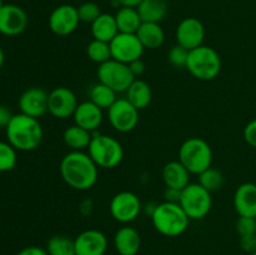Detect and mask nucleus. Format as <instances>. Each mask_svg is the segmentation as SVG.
<instances>
[{
  "instance_id": "obj_1",
  "label": "nucleus",
  "mask_w": 256,
  "mask_h": 255,
  "mask_svg": "<svg viewBox=\"0 0 256 255\" xmlns=\"http://www.w3.org/2000/svg\"><path fill=\"white\" fill-rule=\"evenodd\" d=\"M59 170L65 184L79 192L92 189L99 178V168L85 152H68L60 162Z\"/></svg>"
},
{
  "instance_id": "obj_2",
  "label": "nucleus",
  "mask_w": 256,
  "mask_h": 255,
  "mask_svg": "<svg viewBox=\"0 0 256 255\" xmlns=\"http://www.w3.org/2000/svg\"><path fill=\"white\" fill-rule=\"evenodd\" d=\"M5 132L8 142L20 152H32L40 146L44 139V130L39 119L22 112L12 115Z\"/></svg>"
},
{
  "instance_id": "obj_3",
  "label": "nucleus",
  "mask_w": 256,
  "mask_h": 255,
  "mask_svg": "<svg viewBox=\"0 0 256 255\" xmlns=\"http://www.w3.org/2000/svg\"><path fill=\"white\" fill-rule=\"evenodd\" d=\"M152 222L159 234L168 238H176L186 232L190 219L180 204L164 202L155 206Z\"/></svg>"
},
{
  "instance_id": "obj_4",
  "label": "nucleus",
  "mask_w": 256,
  "mask_h": 255,
  "mask_svg": "<svg viewBox=\"0 0 256 255\" xmlns=\"http://www.w3.org/2000/svg\"><path fill=\"white\" fill-rule=\"evenodd\" d=\"M185 68L196 79L210 82L219 76L222 72V58L214 48L202 45L190 50Z\"/></svg>"
},
{
  "instance_id": "obj_5",
  "label": "nucleus",
  "mask_w": 256,
  "mask_h": 255,
  "mask_svg": "<svg viewBox=\"0 0 256 255\" xmlns=\"http://www.w3.org/2000/svg\"><path fill=\"white\" fill-rule=\"evenodd\" d=\"M179 160L190 174L199 175L212 164V150L206 140L192 136L179 148Z\"/></svg>"
},
{
  "instance_id": "obj_6",
  "label": "nucleus",
  "mask_w": 256,
  "mask_h": 255,
  "mask_svg": "<svg viewBox=\"0 0 256 255\" xmlns=\"http://www.w3.org/2000/svg\"><path fill=\"white\" fill-rule=\"evenodd\" d=\"M88 154L98 168L114 169L122 164L124 159V148L116 138L105 134H92Z\"/></svg>"
},
{
  "instance_id": "obj_7",
  "label": "nucleus",
  "mask_w": 256,
  "mask_h": 255,
  "mask_svg": "<svg viewBox=\"0 0 256 255\" xmlns=\"http://www.w3.org/2000/svg\"><path fill=\"white\" fill-rule=\"evenodd\" d=\"M179 204L190 220H200L212 210V192H208L199 182H190L182 190Z\"/></svg>"
},
{
  "instance_id": "obj_8",
  "label": "nucleus",
  "mask_w": 256,
  "mask_h": 255,
  "mask_svg": "<svg viewBox=\"0 0 256 255\" xmlns=\"http://www.w3.org/2000/svg\"><path fill=\"white\" fill-rule=\"evenodd\" d=\"M136 79L130 70L129 65L118 60L110 59L109 62L100 64L98 68V80L115 92H126L132 82Z\"/></svg>"
},
{
  "instance_id": "obj_9",
  "label": "nucleus",
  "mask_w": 256,
  "mask_h": 255,
  "mask_svg": "<svg viewBox=\"0 0 256 255\" xmlns=\"http://www.w3.org/2000/svg\"><path fill=\"white\" fill-rule=\"evenodd\" d=\"M109 210L114 220L122 224H129L139 218L142 210L139 196L132 192H120L110 200Z\"/></svg>"
},
{
  "instance_id": "obj_10",
  "label": "nucleus",
  "mask_w": 256,
  "mask_h": 255,
  "mask_svg": "<svg viewBox=\"0 0 256 255\" xmlns=\"http://www.w3.org/2000/svg\"><path fill=\"white\" fill-rule=\"evenodd\" d=\"M108 118L114 130L125 134L136 128L139 122V110L126 98H119L108 109Z\"/></svg>"
},
{
  "instance_id": "obj_11",
  "label": "nucleus",
  "mask_w": 256,
  "mask_h": 255,
  "mask_svg": "<svg viewBox=\"0 0 256 255\" xmlns=\"http://www.w3.org/2000/svg\"><path fill=\"white\" fill-rule=\"evenodd\" d=\"M109 44L112 59L128 65L135 60L142 59L145 50L136 34L119 32Z\"/></svg>"
},
{
  "instance_id": "obj_12",
  "label": "nucleus",
  "mask_w": 256,
  "mask_h": 255,
  "mask_svg": "<svg viewBox=\"0 0 256 255\" xmlns=\"http://www.w3.org/2000/svg\"><path fill=\"white\" fill-rule=\"evenodd\" d=\"M79 105L78 98L72 89L66 86H58L49 92L48 112L56 119H68L72 116Z\"/></svg>"
},
{
  "instance_id": "obj_13",
  "label": "nucleus",
  "mask_w": 256,
  "mask_h": 255,
  "mask_svg": "<svg viewBox=\"0 0 256 255\" xmlns=\"http://www.w3.org/2000/svg\"><path fill=\"white\" fill-rule=\"evenodd\" d=\"M49 29L58 36H68L78 29L80 24L78 8L72 5H59L49 16Z\"/></svg>"
},
{
  "instance_id": "obj_14",
  "label": "nucleus",
  "mask_w": 256,
  "mask_h": 255,
  "mask_svg": "<svg viewBox=\"0 0 256 255\" xmlns=\"http://www.w3.org/2000/svg\"><path fill=\"white\" fill-rule=\"evenodd\" d=\"M178 44L190 50L204 45L205 28L204 24L196 18H185L179 22L175 32Z\"/></svg>"
},
{
  "instance_id": "obj_15",
  "label": "nucleus",
  "mask_w": 256,
  "mask_h": 255,
  "mask_svg": "<svg viewBox=\"0 0 256 255\" xmlns=\"http://www.w3.org/2000/svg\"><path fill=\"white\" fill-rule=\"evenodd\" d=\"M29 18L22 8L14 4H5L0 10V34L16 36L25 32Z\"/></svg>"
},
{
  "instance_id": "obj_16",
  "label": "nucleus",
  "mask_w": 256,
  "mask_h": 255,
  "mask_svg": "<svg viewBox=\"0 0 256 255\" xmlns=\"http://www.w3.org/2000/svg\"><path fill=\"white\" fill-rule=\"evenodd\" d=\"M76 255H104L108 249V238L102 232L88 229L74 239Z\"/></svg>"
},
{
  "instance_id": "obj_17",
  "label": "nucleus",
  "mask_w": 256,
  "mask_h": 255,
  "mask_svg": "<svg viewBox=\"0 0 256 255\" xmlns=\"http://www.w3.org/2000/svg\"><path fill=\"white\" fill-rule=\"evenodd\" d=\"M49 94L42 88H29L19 98L20 112L39 119L48 112Z\"/></svg>"
},
{
  "instance_id": "obj_18",
  "label": "nucleus",
  "mask_w": 256,
  "mask_h": 255,
  "mask_svg": "<svg viewBox=\"0 0 256 255\" xmlns=\"http://www.w3.org/2000/svg\"><path fill=\"white\" fill-rule=\"evenodd\" d=\"M72 119H74V124L94 134L102 125L104 114H102V109H100L90 100H86V102H79L72 115Z\"/></svg>"
},
{
  "instance_id": "obj_19",
  "label": "nucleus",
  "mask_w": 256,
  "mask_h": 255,
  "mask_svg": "<svg viewBox=\"0 0 256 255\" xmlns=\"http://www.w3.org/2000/svg\"><path fill=\"white\" fill-rule=\"evenodd\" d=\"M234 208L239 216L256 218V184L244 182L234 192Z\"/></svg>"
},
{
  "instance_id": "obj_20",
  "label": "nucleus",
  "mask_w": 256,
  "mask_h": 255,
  "mask_svg": "<svg viewBox=\"0 0 256 255\" xmlns=\"http://www.w3.org/2000/svg\"><path fill=\"white\" fill-rule=\"evenodd\" d=\"M114 246L119 255H136L142 246V238L135 228L125 225L114 235Z\"/></svg>"
},
{
  "instance_id": "obj_21",
  "label": "nucleus",
  "mask_w": 256,
  "mask_h": 255,
  "mask_svg": "<svg viewBox=\"0 0 256 255\" xmlns=\"http://www.w3.org/2000/svg\"><path fill=\"white\" fill-rule=\"evenodd\" d=\"M162 182L166 188L182 190L190 184V172L179 160L169 162L162 168Z\"/></svg>"
},
{
  "instance_id": "obj_22",
  "label": "nucleus",
  "mask_w": 256,
  "mask_h": 255,
  "mask_svg": "<svg viewBox=\"0 0 256 255\" xmlns=\"http://www.w3.org/2000/svg\"><path fill=\"white\" fill-rule=\"evenodd\" d=\"M136 36L145 49L155 50L162 46L165 42V32L160 26V22H142Z\"/></svg>"
},
{
  "instance_id": "obj_23",
  "label": "nucleus",
  "mask_w": 256,
  "mask_h": 255,
  "mask_svg": "<svg viewBox=\"0 0 256 255\" xmlns=\"http://www.w3.org/2000/svg\"><path fill=\"white\" fill-rule=\"evenodd\" d=\"M119 34L115 16L108 12H102L100 16L92 24V35L95 40L110 42Z\"/></svg>"
},
{
  "instance_id": "obj_24",
  "label": "nucleus",
  "mask_w": 256,
  "mask_h": 255,
  "mask_svg": "<svg viewBox=\"0 0 256 255\" xmlns=\"http://www.w3.org/2000/svg\"><path fill=\"white\" fill-rule=\"evenodd\" d=\"M92 139V132H88L84 128L74 124L66 128L62 134L65 145L72 149V152H84L88 150Z\"/></svg>"
},
{
  "instance_id": "obj_25",
  "label": "nucleus",
  "mask_w": 256,
  "mask_h": 255,
  "mask_svg": "<svg viewBox=\"0 0 256 255\" xmlns=\"http://www.w3.org/2000/svg\"><path fill=\"white\" fill-rule=\"evenodd\" d=\"M125 94H126V99L138 110L148 108L152 100V88H150V85L145 80L142 79H135Z\"/></svg>"
},
{
  "instance_id": "obj_26",
  "label": "nucleus",
  "mask_w": 256,
  "mask_h": 255,
  "mask_svg": "<svg viewBox=\"0 0 256 255\" xmlns=\"http://www.w3.org/2000/svg\"><path fill=\"white\" fill-rule=\"evenodd\" d=\"M116 20L118 30L119 32H126V34H136L142 20L140 18L139 12L136 8L120 6L116 14L114 15Z\"/></svg>"
},
{
  "instance_id": "obj_27",
  "label": "nucleus",
  "mask_w": 256,
  "mask_h": 255,
  "mask_svg": "<svg viewBox=\"0 0 256 255\" xmlns=\"http://www.w3.org/2000/svg\"><path fill=\"white\" fill-rule=\"evenodd\" d=\"M142 22H160L168 14L166 0H142L136 8Z\"/></svg>"
},
{
  "instance_id": "obj_28",
  "label": "nucleus",
  "mask_w": 256,
  "mask_h": 255,
  "mask_svg": "<svg viewBox=\"0 0 256 255\" xmlns=\"http://www.w3.org/2000/svg\"><path fill=\"white\" fill-rule=\"evenodd\" d=\"M89 98L90 102H94L102 110H108L118 100L116 92L100 82L90 88Z\"/></svg>"
},
{
  "instance_id": "obj_29",
  "label": "nucleus",
  "mask_w": 256,
  "mask_h": 255,
  "mask_svg": "<svg viewBox=\"0 0 256 255\" xmlns=\"http://www.w3.org/2000/svg\"><path fill=\"white\" fill-rule=\"evenodd\" d=\"M49 255H76L74 240L65 235H54L46 244Z\"/></svg>"
},
{
  "instance_id": "obj_30",
  "label": "nucleus",
  "mask_w": 256,
  "mask_h": 255,
  "mask_svg": "<svg viewBox=\"0 0 256 255\" xmlns=\"http://www.w3.org/2000/svg\"><path fill=\"white\" fill-rule=\"evenodd\" d=\"M86 55L92 62H96L99 65L112 59L110 44L109 42H102V40L92 39L86 46Z\"/></svg>"
},
{
  "instance_id": "obj_31",
  "label": "nucleus",
  "mask_w": 256,
  "mask_h": 255,
  "mask_svg": "<svg viewBox=\"0 0 256 255\" xmlns=\"http://www.w3.org/2000/svg\"><path fill=\"white\" fill-rule=\"evenodd\" d=\"M199 184L210 192H218L224 185V175L216 168L210 166L199 174Z\"/></svg>"
},
{
  "instance_id": "obj_32",
  "label": "nucleus",
  "mask_w": 256,
  "mask_h": 255,
  "mask_svg": "<svg viewBox=\"0 0 256 255\" xmlns=\"http://www.w3.org/2000/svg\"><path fill=\"white\" fill-rule=\"evenodd\" d=\"M16 149L9 142H0V172H6L16 166Z\"/></svg>"
},
{
  "instance_id": "obj_33",
  "label": "nucleus",
  "mask_w": 256,
  "mask_h": 255,
  "mask_svg": "<svg viewBox=\"0 0 256 255\" xmlns=\"http://www.w3.org/2000/svg\"><path fill=\"white\" fill-rule=\"evenodd\" d=\"M78 14H79L80 22H88L92 24L102 14L100 6L94 2H85L78 6Z\"/></svg>"
},
{
  "instance_id": "obj_34",
  "label": "nucleus",
  "mask_w": 256,
  "mask_h": 255,
  "mask_svg": "<svg viewBox=\"0 0 256 255\" xmlns=\"http://www.w3.org/2000/svg\"><path fill=\"white\" fill-rule=\"evenodd\" d=\"M188 56H189V50L179 44L174 45L168 52V60H169L170 64L176 68L186 66Z\"/></svg>"
},
{
  "instance_id": "obj_35",
  "label": "nucleus",
  "mask_w": 256,
  "mask_h": 255,
  "mask_svg": "<svg viewBox=\"0 0 256 255\" xmlns=\"http://www.w3.org/2000/svg\"><path fill=\"white\" fill-rule=\"evenodd\" d=\"M236 232L240 236L256 234V218L239 216L236 222Z\"/></svg>"
},
{
  "instance_id": "obj_36",
  "label": "nucleus",
  "mask_w": 256,
  "mask_h": 255,
  "mask_svg": "<svg viewBox=\"0 0 256 255\" xmlns=\"http://www.w3.org/2000/svg\"><path fill=\"white\" fill-rule=\"evenodd\" d=\"M244 139L250 146L256 149V119L248 122L244 128Z\"/></svg>"
},
{
  "instance_id": "obj_37",
  "label": "nucleus",
  "mask_w": 256,
  "mask_h": 255,
  "mask_svg": "<svg viewBox=\"0 0 256 255\" xmlns=\"http://www.w3.org/2000/svg\"><path fill=\"white\" fill-rule=\"evenodd\" d=\"M239 244L242 250H244L248 254H252V252H256V234L240 236Z\"/></svg>"
},
{
  "instance_id": "obj_38",
  "label": "nucleus",
  "mask_w": 256,
  "mask_h": 255,
  "mask_svg": "<svg viewBox=\"0 0 256 255\" xmlns=\"http://www.w3.org/2000/svg\"><path fill=\"white\" fill-rule=\"evenodd\" d=\"M180 196H182V190L174 189V188H165L164 198L168 202H176L179 204Z\"/></svg>"
},
{
  "instance_id": "obj_39",
  "label": "nucleus",
  "mask_w": 256,
  "mask_h": 255,
  "mask_svg": "<svg viewBox=\"0 0 256 255\" xmlns=\"http://www.w3.org/2000/svg\"><path fill=\"white\" fill-rule=\"evenodd\" d=\"M12 118V114L9 108L5 105H0V128H6Z\"/></svg>"
},
{
  "instance_id": "obj_40",
  "label": "nucleus",
  "mask_w": 256,
  "mask_h": 255,
  "mask_svg": "<svg viewBox=\"0 0 256 255\" xmlns=\"http://www.w3.org/2000/svg\"><path fill=\"white\" fill-rule=\"evenodd\" d=\"M129 68L130 70H132V74H134L135 78L142 76V75L145 72V62H142V59H138L135 60V62H130Z\"/></svg>"
},
{
  "instance_id": "obj_41",
  "label": "nucleus",
  "mask_w": 256,
  "mask_h": 255,
  "mask_svg": "<svg viewBox=\"0 0 256 255\" xmlns=\"http://www.w3.org/2000/svg\"><path fill=\"white\" fill-rule=\"evenodd\" d=\"M18 255H49L46 249L39 246H26L18 252Z\"/></svg>"
},
{
  "instance_id": "obj_42",
  "label": "nucleus",
  "mask_w": 256,
  "mask_h": 255,
  "mask_svg": "<svg viewBox=\"0 0 256 255\" xmlns=\"http://www.w3.org/2000/svg\"><path fill=\"white\" fill-rule=\"evenodd\" d=\"M142 0H118L120 6H129V8H138Z\"/></svg>"
},
{
  "instance_id": "obj_43",
  "label": "nucleus",
  "mask_w": 256,
  "mask_h": 255,
  "mask_svg": "<svg viewBox=\"0 0 256 255\" xmlns=\"http://www.w3.org/2000/svg\"><path fill=\"white\" fill-rule=\"evenodd\" d=\"M4 62H5L4 50H2V48L0 46V69H2V65H4Z\"/></svg>"
},
{
  "instance_id": "obj_44",
  "label": "nucleus",
  "mask_w": 256,
  "mask_h": 255,
  "mask_svg": "<svg viewBox=\"0 0 256 255\" xmlns=\"http://www.w3.org/2000/svg\"><path fill=\"white\" fill-rule=\"evenodd\" d=\"M4 2H2V0H0V10H2V6H4Z\"/></svg>"
},
{
  "instance_id": "obj_45",
  "label": "nucleus",
  "mask_w": 256,
  "mask_h": 255,
  "mask_svg": "<svg viewBox=\"0 0 256 255\" xmlns=\"http://www.w3.org/2000/svg\"><path fill=\"white\" fill-rule=\"evenodd\" d=\"M249 255H256V252H252V254H249Z\"/></svg>"
}]
</instances>
